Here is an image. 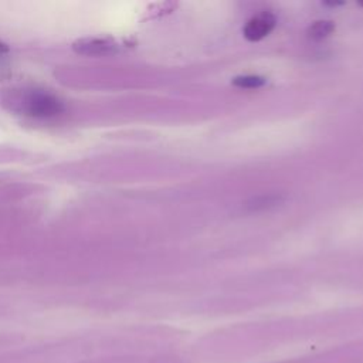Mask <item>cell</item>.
I'll return each instance as SVG.
<instances>
[{"label":"cell","instance_id":"1","mask_svg":"<svg viewBox=\"0 0 363 363\" xmlns=\"http://www.w3.org/2000/svg\"><path fill=\"white\" fill-rule=\"evenodd\" d=\"M16 104L21 113L35 119H52L64 112L62 101L44 89L23 91Z\"/></svg>","mask_w":363,"mask_h":363},{"label":"cell","instance_id":"2","mask_svg":"<svg viewBox=\"0 0 363 363\" xmlns=\"http://www.w3.org/2000/svg\"><path fill=\"white\" fill-rule=\"evenodd\" d=\"M118 44L111 37H84L72 44V50L88 57H99L115 52Z\"/></svg>","mask_w":363,"mask_h":363},{"label":"cell","instance_id":"3","mask_svg":"<svg viewBox=\"0 0 363 363\" xmlns=\"http://www.w3.org/2000/svg\"><path fill=\"white\" fill-rule=\"evenodd\" d=\"M275 17L269 11L259 13L248 20L244 27V37L250 41H258L267 37L275 27Z\"/></svg>","mask_w":363,"mask_h":363},{"label":"cell","instance_id":"4","mask_svg":"<svg viewBox=\"0 0 363 363\" xmlns=\"http://www.w3.org/2000/svg\"><path fill=\"white\" fill-rule=\"evenodd\" d=\"M284 201V196L282 194H277V193H269V194H261L257 197H252L251 200H248L244 207L247 211L254 213V211H264L268 210L271 207L279 206Z\"/></svg>","mask_w":363,"mask_h":363},{"label":"cell","instance_id":"5","mask_svg":"<svg viewBox=\"0 0 363 363\" xmlns=\"http://www.w3.org/2000/svg\"><path fill=\"white\" fill-rule=\"evenodd\" d=\"M335 30V26L332 21L328 20H320L315 21L309 28H308V37L312 40H322L330 35Z\"/></svg>","mask_w":363,"mask_h":363},{"label":"cell","instance_id":"6","mask_svg":"<svg viewBox=\"0 0 363 363\" xmlns=\"http://www.w3.org/2000/svg\"><path fill=\"white\" fill-rule=\"evenodd\" d=\"M233 84L238 88H245V89H255L259 88L265 84V78L259 75H241L233 79Z\"/></svg>","mask_w":363,"mask_h":363},{"label":"cell","instance_id":"7","mask_svg":"<svg viewBox=\"0 0 363 363\" xmlns=\"http://www.w3.org/2000/svg\"><path fill=\"white\" fill-rule=\"evenodd\" d=\"M7 51H9L7 44H4V43L0 41V54H4V52H7Z\"/></svg>","mask_w":363,"mask_h":363}]
</instances>
